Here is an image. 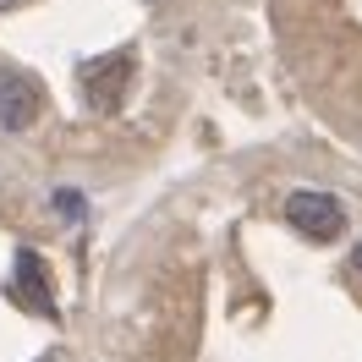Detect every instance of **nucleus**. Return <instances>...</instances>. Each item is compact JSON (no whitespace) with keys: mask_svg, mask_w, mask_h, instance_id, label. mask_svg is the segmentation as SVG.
<instances>
[{"mask_svg":"<svg viewBox=\"0 0 362 362\" xmlns=\"http://www.w3.org/2000/svg\"><path fill=\"white\" fill-rule=\"evenodd\" d=\"M39 286H45L39 252H17V286H11V296L28 302V308H45V313H49V291H39Z\"/></svg>","mask_w":362,"mask_h":362,"instance_id":"obj_4","label":"nucleus"},{"mask_svg":"<svg viewBox=\"0 0 362 362\" xmlns=\"http://www.w3.org/2000/svg\"><path fill=\"white\" fill-rule=\"evenodd\" d=\"M6 6H17V0H0V11H6Z\"/></svg>","mask_w":362,"mask_h":362,"instance_id":"obj_7","label":"nucleus"},{"mask_svg":"<svg viewBox=\"0 0 362 362\" xmlns=\"http://www.w3.org/2000/svg\"><path fill=\"white\" fill-rule=\"evenodd\" d=\"M351 269L362 274V242H357V247H351Z\"/></svg>","mask_w":362,"mask_h":362,"instance_id":"obj_6","label":"nucleus"},{"mask_svg":"<svg viewBox=\"0 0 362 362\" xmlns=\"http://www.w3.org/2000/svg\"><path fill=\"white\" fill-rule=\"evenodd\" d=\"M45 110V88L17 66H0V132H23Z\"/></svg>","mask_w":362,"mask_h":362,"instance_id":"obj_2","label":"nucleus"},{"mask_svg":"<svg viewBox=\"0 0 362 362\" xmlns=\"http://www.w3.org/2000/svg\"><path fill=\"white\" fill-rule=\"evenodd\" d=\"M55 209H66V214H83V198H77V192H61V198H55Z\"/></svg>","mask_w":362,"mask_h":362,"instance_id":"obj_5","label":"nucleus"},{"mask_svg":"<svg viewBox=\"0 0 362 362\" xmlns=\"http://www.w3.org/2000/svg\"><path fill=\"white\" fill-rule=\"evenodd\" d=\"M286 220H291V230L313 236V242H335L340 230H346V209H340V198H329V192L302 187V192L286 198Z\"/></svg>","mask_w":362,"mask_h":362,"instance_id":"obj_1","label":"nucleus"},{"mask_svg":"<svg viewBox=\"0 0 362 362\" xmlns=\"http://www.w3.org/2000/svg\"><path fill=\"white\" fill-rule=\"evenodd\" d=\"M127 83H132V55H127V49L83 66V93H88L93 110H115V105H121V93H127Z\"/></svg>","mask_w":362,"mask_h":362,"instance_id":"obj_3","label":"nucleus"},{"mask_svg":"<svg viewBox=\"0 0 362 362\" xmlns=\"http://www.w3.org/2000/svg\"><path fill=\"white\" fill-rule=\"evenodd\" d=\"M39 362H55V357H39Z\"/></svg>","mask_w":362,"mask_h":362,"instance_id":"obj_8","label":"nucleus"}]
</instances>
